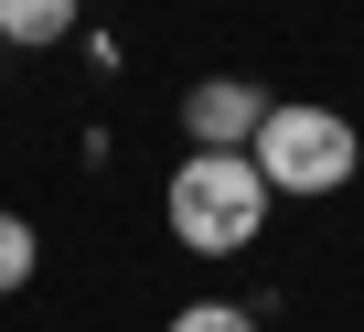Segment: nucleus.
I'll list each match as a JSON object with an SVG mask.
<instances>
[{
	"instance_id": "f257e3e1",
	"label": "nucleus",
	"mask_w": 364,
	"mask_h": 332,
	"mask_svg": "<svg viewBox=\"0 0 364 332\" xmlns=\"http://www.w3.org/2000/svg\"><path fill=\"white\" fill-rule=\"evenodd\" d=\"M161 204H171V236L193 247V257H247L257 225H268V172H257L247 150H193Z\"/></svg>"
},
{
	"instance_id": "f03ea898",
	"label": "nucleus",
	"mask_w": 364,
	"mask_h": 332,
	"mask_svg": "<svg viewBox=\"0 0 364 332\" xmlns=\"http://www.w3.org/2000/svg\"><path fill=\"white\" fill-rule=\"evenodd\" d=\"M247 161L268 172V193H343V183L364 172V139H353V118H332V107H268L257 139H247Z\"/></svg>"
},
{
	"instance_id": "7ed1b4c3",
	"label": "nucleus",
	"mask_w": 364,
	"mask_h": 332,
	"mask_svg": "<svg viewBox=\"0 0 364 332\" xmlns=\"http://www.w3.org/2000/svg\"><path fill=\"white\" fill-rule=\"evenodd\" d=\"M257 118H268V97H257L247 75H204L193 97H182V129H193V150H247V139H257Z\"/></svg>"
},
{
	"instance_id": "20e7f679",
	"label": "nucleus",
	"mask_w": 364,
	"mask_h": 332,
	"mask_svg": "<svg viewBox=\"0 0 364 332\" xmlns=\"http://www.w3.org/2000/svg\"><path fill=\"white\" fill-rule=\"evenodd\" d=\"M65 33H75V0H0V43L11 54H43Z\"/></svg>"
},
{
	"instance_id": "39448f33",
	"label": "nucleus",
	"mask_w": 364,
	"mask_h": 332,
	"mask_svg": "<svg viewBox=\"0 0 364 332\" xmlns=\"http://www.w3.org/2000/svg\"><path fill=\"white\" fill-rule=\"evenodd\" d=\"M33 257H43V247H33V225H22V215H0V300L33 279Z\"/></svg>"
},
{
	"instance_id": "423d86ee",
	"label": "nucleus",
	"mask_w": 364,
	"mask_h": 332,
	"mask_svg": "<svg viewBox=\"0 0 364 332\" xmlns=\"http://www.w3.org/2000/svg\"><path fill=\"white\" fill-rule=\"evenodd\" d=\"M171 332H257V311H236V300H193V311H171Z\"/></svg>"
},
{
	"instance_id": "0eeeda50",
	"label": "nucleus",
	"mask_w": 364,
	"mask_h": 332,
	"mask_svg": "<svg viewBox=\"0 0 364 332\" xmlns=\"http://www.w3.org/2000/svg\"><path fill=\"white\" fill-rule=\"evenodd\" d=\"M0 54H11V43H0Z\"/></svg>"
}]
</instances>
